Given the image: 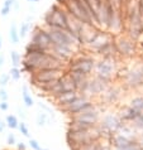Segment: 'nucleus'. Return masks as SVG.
Wrapping results in <instances>:
<instances>
[{"label":"nucleus","instance_id":"1","mask_svg":"<svg viewBox=\"0 0 143 150\" xmlns=\"http://www.w3.org/2000/svg\"><path fill=\"white\" fill-rule=\"evenodd\" d=\"M115 78L122 81L124 90L138 91L143 88V62H137L123 71L119 69Z\"/></svg>","mask_w":143,"mask_h":150},{"label":"nucleus","instance_id":"2","mask_svg":"<svg viewBox=\"0 0 143 150\" xmlns=\"http://www.w3.org/2000/svg\"><path fill=\"white\" fill-rule=\"evenodd\" d=\"M95 64H96V59L92 57V54L84 53L80 51L67 63L66 69L69 73H76V74H82V76L91 77V76H94Z\"/></svg>","mask_w":143,"mask_h":150},{"label":"nucleus","instance_id":"3","mask_svg":"<svg viewBox=\"0 0 143 150\" xmlns=\"http://www.w3.org/2000/svg\"><path fill=\"white\" fill-rule=\"evenodd\" d=\"M43 27L47 29H65L67 30L69 25V13L64 6L53 4L49 10L44 14Z\"/></svg>","mask_w":143,"mask_h":150},{"label":"nucleus","instance_id":"4","mask_svg":"<svg viewBox=\"0 0 143 150\" xmlns=\"http://www.w3.org/2000/svg\"><path fill=\"white\" fill-rule=\"evenodd\" d=\"M119 59L120 58H100L98 59L94 69V76L112 83L119 71V64H118Z\"/></svg>","mask_w":143,"mask_h":150},{"label":"nucleus","instance_id":"5","mask_svg":"<svg viewBox=\"0 0 143 150\" xmlns=\"http://www.w3.org/2000/svg\"><path fill=\"white\" fill-rule=\"evenodd\" d=\"M123 124L124 122L120 120L117 112H107V114L102 116V120L98 124V127L103 139L109 140L113 135L119 131V129L122 127Z\"/></svg>","mask_w":143,"mask_h":150},{"label":"nucleus","instance_id":"6","mask_svg":"<svg viewBox=\"0 0 143 150\" xmlns=\"http://www.w3.org/2000/svg\"><path fill=\"white\" fill-rule=\"evenodd\" d=\"M95 106H96V103L94 102V100H91L89 97V96L79 95L70 105H67L66 107H64V109H61V111L64 112V114H66L69 117H72L75 115L82 114V112H85V111L94 109Z\"/></svg>","mask_w":143,"mask_h":150},{"label":"nucleus","instance_id":"7","mask_svg":"<svg viewBox=\"0 0 143 150\" xmlns=\"http://www.w3.org/2000/svg\"><path fill=\"white\" fill-rule=\"evenodd\" d=\"M114 44L119 58H133L138 51V43L130 39L127 34H119L114 37Z\"/></svg>","mask_w":143,"mask_h":150},{"label":"nucleus","instance_id":"8","mask_svg":"<svg viewBox=\"0 0 143 150\" xmlns=\"http://www.w3.org/2000/svg\"><path fill=\"white\" fill-rule=\"evenodd\" d=\"M66 72H67L66 69H54V68L38 69L33 76H31V83L36 87L42 85H48V83L58 81Z\"/></svg>","mask_w":143,"mask_h":150},{"label":"nucleus","instance_id":"9","mask_svg":"<svg viewBox=\"0 0 143 150\" xmlns=\"http://www.w3.org/2000/svg\"><path fill=\"white\" fill-rule=\"evenodd\" d=\"M48 33L52 40V45H62L81 51L80 43L65 29H48Z\"/></svg>","mask_w":143,"mask_h":150},{"label":"nucleus","instance_id":"10","mask_svg":"<svg viewBox=\"0 0 143 150\" xmlns=\"http://www.w3.org/2000/svg\"><path fill=\"white\" fill-rule=\"evenodd\" d=\"M125 15L123 11L119 9L110 6V15H109V24H108V32L113 35L123 34V30H125Z\"/></svg>","mask_w":143,"mask_h":150},{"label":"nucleus","instance_id":"11","mask_svg":"<svg viewBox=\"0 0 143 150\" xmlns=\"http://www.w3.org/2000/svg\"><path fill=\"white\" fill-rule=\"evenodd\" d=\"M113 40H114V35L110 34V33L107 32V30L99 29V30L94 34V37L91 38V40L87 43L86 48H87L89 52L96 53L98 51H100L104 45H107L108 43H110V42H113Z\"/></svg>","mask_w":143,"mask_h":150},{"label":"nucleus","instance_id":"12","mask_svg":"<svg viewBox=\"0 0 143 150\" xmlns=\"http://www.w3.org/2000/svg\"><path fill=\"white\" fill-rule=\"evenodd\" d=\"M110 85H112L110 82L104 81V80H102V78H99L96 76H91L90 81H89V86H87V91H86L85 95L89 96L91 100H95V98L99 100Z\"/></svg>","mask_w":143,"mask_h":150},{"label":"nucleus","instance_id":"13","mask_svg":"<svg viewBox=\"0 0 143 150\" xmlns=\"http://www.w3.org/2000/svg\"><path fill=\"white\" fill-rule=\"evenodd\" d=\"M31 42L32 43H36V44L41 45L42 48L47 49V51H49V49L52 48V40H51V37H49L48 29L44 28V27L36 25L34 28L32 29Z\"/></svg>","mask_w":143,"mask_h":150},{"label":"nucleus","instance_id":"14","mask_svg":"<svg viewBox=\"0 0 143 150\" xmlns=\"http://www.w3.org/2000/svg\"><path fill=\"white\" fill-rule=\"evenodd\" d=\"M102 109L96 105L94 109H91L89 111H85L82 114H79V115H75L72 117H70V120H75V121H79V122H84L89 126H96L100 120H102Z\"/></svg>","mask_w":143,"mask_h":150},{"label":"nucleus","instance_id":"15","mask_svg":"<svg viewBox=\"0 0 143 150\" xmlns=\"http://www.w3.org/2000/svg\"><path fill=\"white\" fill-rule=\"evenodd\" d=\"M122 92H123V86H117V85H110L108 87V90L102 95V97L99 100L102 101V105H115L117 102H119L122 97Z\"/></svg>","mask_w":143,"mask_h":150},{"label":"nucleus","instance_id":"16","mask_svg":"<svg viewBox=\"0 0 143 150\" xmlns=\"http://www.w3.org/2000/svg\"><path fill=\"white\" fill-rule=\"evenodd\" d=\"M109 15H110V5L108 3H103L96 9V27L102 30L108 32Z\"/></svg>","mask_w":143,"mask_h":150},{"label":"nucleus","instance_id":"17","mask_svg":"<svg viewBox=\"0 0 143 150\" xmlns=\"http://www.w3.org/2000/svg\"><path fill=\"white\" fill-rule=\"evenodd\" d=\"M117 114L124 124H132L133 120L139 115V112H137L134 109H132L129 105H123V106L119 107V110H118Z\"/></svg>","mask_w":143,"mask_h":150},{"label":"nucleus","instance_id":"18","mask_svg":"<svg viewBox=\"0 0 143 150\" xmlns=\"http://www.w3.org/2000/svg\"><path fill=\"white\" fill-rule=\"evenodd\" d=\"M79 95L80 93L77 92V91H69V92H64L62 95H60L58 97L52 100V101L56 103V105L58 106V109L61 110V109H64V107H66L67 105H70V103L72 102Z\"/></svg>","mask_w":143,"mask_h":150},{"label":"nucleus","instance_id":"19","mask_svg":"<svg viewBox=\"0 0 143 150\" xmlns=\"http://www.w3.org/2000/svg\"><path fill=\"white\" fill-rule=\"evenodd\" d=\"M118 134H120L122 136L127 137L128 140L130 141H136V140H139V135L137 134V131L133 129V126L130 124H123L122 127L119 129Z\"/></svg>","mask_w":143,"mask_h":150},{"label":"nucleus","instance_id":"20","mask_svg":"<svg viewBox=\"0 0 143 150\" xmlns=\"http://www.w3.org/2000/svg\"><path fill=\"white\" fill-rule=\"evenodd\" d=\"M132 141L128 140L127 137H124V136H122L120 134H114L110 139H109V144L112 145V148L113 149H120V148H124V146H127V145H129Z\"/></svg>","mask_w":143,"mask_h":150},{"label":"nucleus","instance_id":"21","mask_svg":"<svg viewBox=\"0 0 143 150\" xmlns=\"http://www.w3.org/2000/svg\"><path fill=\"white\" fill-rule=\"evenodd\" d=\"M24 51H26V53H24V54H27V56H32V54H44V53L49 52V51H47V49L42 48L41 45L36 44V43H32V42H29V43L26 45Z\"/></svg>","mask_w":143,"mask_h":150},{"label":"nucleus","instance_id":"22","mask_svg":"<svg viewBox=\"0 0 143 150\" xmlns=\"http://www.w3.org/2000/svg\"><path fill=\"white\" fill-rule=\"evenodd\" d=\"M128 105L132 107V109L136 110L137 112L143 114V95H137V96H134V97H132Z\"/></svg>","mask_w":143,"mask_h":150},{"label":"nucleus","instance_id":"23","mask_svg":"<svg viewBox=\"0 0 143 150\" xmlns=\"http://www.w3.org/2000/svg\"><path fill=\"white\" fill-rule=\"evenodd\" d=\"M22 100H23V103L26 107H32L34 105V100H33L31 92H29L28 87L27 86H23L22 87Z\"/></svg>","mask_w":143,"mask_h":150},{"label":"nucleus","instance_id":"24","mask_svg":"<svg viewBox=\"0 0 143 150\" xmlns=\"http://www.w3.org/2000/svg\"><path fill=\"white\" fill-rule=\"evenodd\" d=\"M9 39L13 44H18L20 42V37H19V29L16 27L15 23H11V25L9 28Z\"/></svg>","mask_w":143,"mask_h":150},{"label":"nucleus","instance_id":"25","mask_svg":"<svg viewBox=\"0 0 143 150\" xmlns=\"http://www.w3.org/2000/svg\"><path fill=\"white\" fill-rule=\"evenodd\" d=\"M133 126V129L137 131V134L141 136H143V114H139L136 119L133 120V122L130 124Z\"/></svg>","mask_w":143,"mask_h":150},{"label":"nucleus","instance_id":"26","mask_svg":"<svg viewBox=\"0 0 143 150\" xmlns=\"http://www.w3.org/2000/svg\"><path fill=\"white\" fill-rule=\"evenodd\" d=\"M36 122L38 126H46V125L49 122V115L44 111L38 112V115H37V117H36Z\"/></svg>","mask_w":143,"mask_h":150},{"label":"nucleus","instance_id":"27","mask_svg":"<svg viewBox=\"0 0 143 150\" xmlns=\"http://www.w3.org/2000/svg\"><path fill=\"white\" fill-rule=\"evenodd\" d=\"M22 61L23 58L16 51H11L10 52V62H11V67H19L22 66Z\"/></svg>","mask_w":143,"mask_h":150},{"label":"nucleus","instance_id":"28","mask_svg":"<svg viewBox=\"0 0 143 150\" xmlns=\"http://www.w3.org/2000/svg\"><path fill=\"white\" fill-rule=\"evenodd\" d=\"M20 67H22V72L28 73L29 76H33V74L37 72V68L32 63H29L28 61H26V59L22 61V66H20Z\"/></svg>","mask_w":143,"mask_h":150},{"label":"nucleus","instance_id":"29","mask_svg":"<svg viewBox=\"0 0 143 150\" xmlns=\"http://www.w3.org/2000/svg\"><path fill=\"white\" fill-rule=\"evenodd\" d=\"M5 122H6V126L11 129V130H15L19 126V120L15 115H8L5 117Z\"/></svg>","mask_w":143,"mask_h":150},{"label":"nucleus","instance_id":"30","mask_svg":"<svg viewBox=\"0 0 143 150\" xmlns=\"http://www.w3.org/2000/svg\"><path fill=\"white\" fill-rule=\"evenodd\" d=\"M19 37H20V39H23V38H26V37L28 35V33L31 32V23L29 22H23L22 24L19 25Z\"/></svg>","mask_w":143,"mask_h":150},{"label":"nucleus","instance_id":"31","mask_svg":"<svg viewBox=\"0 0 143 150\" xmlns=\"http://www.w3.org/2000/svg\"><path fill=\"white\" fill-rule=\"evenodd\" d=\"M9 76L13 81H19L22 78V69L19 67H11L9 71Z\"/></svg>","mask_w":143,"mask_h":150},{"label":"nucleus","instance_id":"32","mask_svg":"<svg viewBox=\"0 0 143 150\" xmlns=\"http://www.w3.org/2000/svg\"><path fill=\"white\" fill-rule=\"evenodd\" d=\"M113 150H143V148L139 144V140H136V141H132L129 145L124 148H120V149H113Z\"/></svg>","mask_w":143,"mask_h":150},{"label":"nucleus","instance_id":"33","mask_svg":"<svg viewBox=\"0 0 143 150\" xmlns=\"http://www.w3.org/2000/svg\"><path fill=\"white\" fill-rule=\"evenodd\" d=\"M18 130H19V132H20V134H22L23 136H26V137H28V139H31V134H29V129H28L27 124L24 122V121L19 122Z\"/></svg>","mask_w":143,"mask_h":150},{"label":"nucleus","instance_id":"34","mask_svg":"<svg viewBox=\"0 0 143 150\" xmlns=\"http://www.w3.org/2000/svg\"><path fill=\"white\" fill-rule=\"evenodd\" d=\"M10 76H9V73H1L0 74V87H1V88H4V87H5L8 83L10 82Z\"/></svg>","mask_w":143,"mask_h":150},{"label":"nucleus","instance_id":"35","mask_svg":"<svg viewBox=\"0 0 143 150\" xmlns=\"http://www.w3.org/2000/svg\"><path fill=\"white\" fill-rule=\"evenodd\" d=\"M28 144H29V148H31L32 150H43V146L37 141L36 139H29V141H28Z\"/></svg>","mask_w":143,"mask_h":150},{"label":"nucleus","instance_id":"36","mask_svg":"<svg viewBox=\"0 0 143 150\" xmlns=\"http://www.w3.org/2000/svg\"><path fill=\"white\" fill-rule=\"evenodd\" d=\"M6 144L9 145V146H15L16 144H18V141H16V137L13 132H10V134L6 135Z\"/></svg>","mask_w":143,"mask_h":150},{"label":"nucleus","instance_id":"37","mask_svg":"<svg viewBox=\"0 0 143 150\" xmlns=\"http://www.w3.org/2000/svg\"><path fill=\"white\" fill-rule=\"evenodd\" d=\"M38 106H39V109H41L42 111L47 112L49 116H52V117H53V111H52V109H51V107H49L48 105H46V103H43V102H39Z\"/></svg>","mask_w":143,"mask_h":150},{"label":"nucleus","instance_id":"38","mask_svg":"<svg viewBox=\"0 0 143 150\" xmlns=\"http://www.w3.org/2000/svg\"><path fill=\"white\" fill-rule=\"evenodd\" d=\"M108 4L113 8H115V9H119L122 10V0H107Z\"/></svg>","mask_w":143,"mask_h":150},{"label":"nucleus","instance_id":"39","mask_svg":"<svg viewBox=\"0 0 143 150\" xmlns=\"http://www.w3.org/2000/svg\"><path fill=\"white\" fill-rule=\"evenodd\" d=\"M15 3H16V0H4L3 6H4V8H6V9L13 10V8H14V5H15Z\"/></svg>","mask_w":143,"mask_h":150},{"label":"nucleus","instance_id":"40","mask_svg":"<svg viewBox=\"0 0 143 150\" xmlns=\"http://www.w3.org/2000/svg\"><path fill=\"white\" fill-rule=\"evenodd\" d=\"M9 98V95L4 88H0V101H8Z\"/></svg>","mask_w":143,"mask_h":150},{"label":"nucleus","instance_id":"41","mask_svg":"<svg viewBox=\"0 0 143 150\" xmlns=\"http://www.w3.org/2000/svg\"><path fill=\"white\" fill-rule=\"evenodd\" d=\"M0 110L1 111L9 110V103H8V101H0Z\"/></svg>","mask_w":143,"mask_h":150},{"label":"nucleus","instance_id":"42","mask_svg":"<svg viewBox=\"0 0 143 150\" xmlns=\"http://www.w3.org/2000/svg\"><path fill=\"white\" fill-rule=\"evenodd\" d=\"M15 148H16V150H27V144L23 143V141H18Z\"/></svg>","mask_w":143,"mask_h":150},{"label":"nucleus","instance_id":"43","mask_svg":"<svg viewBox=\"0 0 143 150\" xmlns=\"http://www.w3.org/2000/svg\"><path fill=\"white\" fill-rule=\"evenodd\" d=\"M6 127H8V126H6V122L3 121V120H0V132H4Z\"/></svg>","mask_w":143,"mask_h":150},{"label":"nucleus","instance_id":"44","mask_svg":"<svg viewBox=\"0 0 143 150\" xmlns=\"http://www.w3.org/2000/svg\"><path fill=\"white\" fill-rule=\"evenodd\" d=\"M18 115H19V117L23 120L24 121V119H26V112H24L23 110H20V109H18Z\"/></svg>","mask_w":143,"mask_h":150},{"label":"nucleus","instance_id":"45","mask_svg":"<svg viewBox=\"0 0 143 150\" xmlns=\"http://www.w3.org/2000/svg\"><path fill=\"white\" fill-rule=\"evenodd\" d=\"M4 61H5V57H4V54H1V53H0V67H1V66L4 64Z\"/></svg>","mask_w":143,"mask_h":150},{"label":"nucleus","instance_id":"46","mask_svg":"<svg viewBox=\"0 0 143 150\" xmlns=\"http://www.w3.org/2000/svg\"><path fill=\"white\" fill-rule=\"evenodd\" d=\"M139 144H141V146L143 148V136H141V137H139Z\"/></svg>","mask_w":143,"mask_h":150},{"label":"nucleus","instance_id":"47","mask_svg":"<svg viewBox=\"0 0 143 150\" xmlns=\"http://www.w3.org/2000/svg\"><path fill=\"white\" fill-rule=\"evenodd\" d=\"M1 45H3V38H1V35H0V51H1Z\"/></svg>","mask_w":143,"mask_h":150},{"label":"nucleus","instance_id":"48","mask_svg":"<svg viewBox=\"0 0 143 150\" xmlns=\"http://www.w3.org/2000/svg\"><path fill=\"white\" fill-rule=\"evenodd\" d=\"M27 1H29V3H38L39 0H27Z\"/></svg>","mask_w":143,"mask_h":150},{"label":"nucleus","instance_id":"49","mask_svg":"<svg viewBox=\"0 0 143 150\" xmlns=\"http://www.w3.org/2000/svg\"><path fill=\"white\" fill-rule=\"evenodd\" d=\"M141 49H142V51H141V53H143V42L141 43Z\"/></svg>","mask_w":143,"mask_h":150},{"label":"nucleus","instance_id":"50","mask_svg":"<svg viewBox=\"0 0 143 150\" xmlns=\"http://www.w3.org/2000/svg\"><path fill=\"white\" fill-rule=\"evenodd\" d=\"M43 150H48V149H46V148H43Z\"/></svg>","mask_w":143,"mask_h":150},{"label":"nucleus","instance_id":"51","mask_svg":"<svg viewBox=\"0 0 143 150\" xmlns=\"http://www.w3.org/2000/svg\"><path fill=\"white\" fill-rule=\"evenodd\" d=\"M1 150H6V149H1Z\"/></svg>","mask_w":143,"mask_h":150},{"label":"nucleus","instance_id":"52","mask_svg":"<svg viewBox=\"0 0 143 150\" xmlns=\"http://www.w3.org/2000/svg\"><path fill=\"white\" fill-rule=\"evenodd\" d=\"M103 1H107V0H103Z\"/></svg>","mask_w":143,"mask_h":150}]
</instances>
